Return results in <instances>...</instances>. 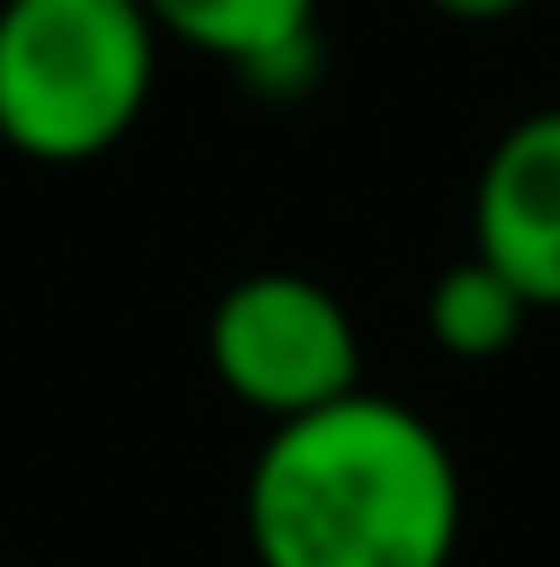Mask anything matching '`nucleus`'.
I'll use <instances>...</instances> for the list:
<instances>
[{
  "mask_svg": "<svg viewBox=\"0 0 560 567\" xmlns=\"http://www.w3.org/2000/svg\"><path fill=\"white\" fill-rule=\"evenodd\" d=\"M475 259L539 309H560V109H532L496 137L475 181Z\"/></svg>",
  "mask_w": 560,
  "mask_h": 567,
  "instance_id": "4",
  "label": "nucleus"
},
{
  "mask_svg": "<svg viewBox=\"0 0 560 567\" xmlns=\"http://www.w3.org/2000/svg\"><path fill=\"white\" fill-rule=\"evenodd\" d=\"M158 37L224 58L245 80H280L317 51V0H144Z\"/></svg>",
  "mask_w": 560,
  "mask_h": 567,
  "instance_id": "5",
  "label": "nucleus"
},
{
  "mask_svg": "<svg viewBox=\"0 0 560 567\" xmlns=\"http://www.w3.org/2000/svg\"><path fill=\"white\" fill-rule=\"evenodd\" d=\"M432 8L453 14V22H510L525 0H432Z\"/></svg>",
  "mask_w": 560,
  "mask_h": 567,
  "instance_id": "7",
  "label": "nucleus"
},
{
  "mask_svg": "<svg viewBox=\"0 0 560 567\" xmlns=\"http://www.w3.org/2000/svg\"><path fill=\"white\" fill-rule=\"evenodd\" d=\"M525 323H532V302H525L489 259H475V251H467L460 266H446V274L432 280V295H424V331H432V346L446 352V360H475V367L504 360Z\"/></svg>",
  "mask_w": 560,
  "mask_h": 567,
  "instance_id": "6",
  "label": "nucleus"
},
{
  "mask_svg": "<svg viewBox=\"0 0 560 567\" xmlns=\"http://www.w3.org/2000/svg\"><path fill=\"white\" fill-rule=\"evenodd\" d=\"M158 43L144 0H0V144L37 166L115 152L152 109Z\"/></svg>",
  "mask_w": 560,
  "mask_h": 567,
  "instance_id": "2",
  "label": "nucleus"
},
{
  "mask_svg": "<svg viewBox=\"0 0 560 567\" xmlns=\"http://www.w3.org/2000/svg\"><path fill=\"white\" fill-rule=\"evenodd\" d=\"M209 367L245 410L294 424L360 395L352 309L309 274H245L209 309Z\"/></svg>",
  "mask_w": 560,
  "mask_h": 567,
  "instance_id": "3",
  "label": "nucleus"
},
{
  "mask_svg": "<svg viewBox=\"0 0 560 567\" xmlns=\"http://www.w3.org/2000/svg\"><path fill=\"white\" fill-rule=\"evenodd\" d=\"M460 460L409 402L345 395L273 424L245 474L259 567H453Z\"/></svg>",
  "mask_w": 560,
  "mask_h": 567,
  "instance_id": "1",
  "label": "nucleus"
}]
</instances>
